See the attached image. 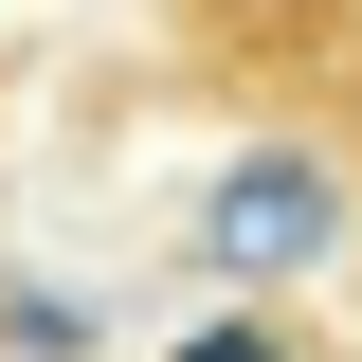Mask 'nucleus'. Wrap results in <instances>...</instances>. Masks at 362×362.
Listing matches in <instances>:
<instances>
[{
  "label": "nucleus",
  "mask_w": 362,
  "mask_h": 362,
  "mask_svg": "<svg viewBox=\"0 0 362 362\" xmlns=\"http://www.w3.org/2000/svg\"><path fill=\"white\" fill-rule=\"evenodd\" d=\"M163 54L272 145H362V0H163Z\"/></svg>",
  "instance_id": "f257e3e1"
},
{
  "label": "nucleus",
  "mask_w": 362,
  "mask_h": 362,
  "mask_svg": "<svg viewBox=\"0 0 362 362\" xmlns=\"http://www.w3.org/2000/svg\"><path fill=\"white\" fill-rule=\"evenodd\" d=\"M326 235H344V163H326V145H254V163L218 181L199 254L218 272H290V254H326Z\"/></svg>",
  "instance_id": "f03ea898"
},
{
  "label": "nucleus",
  "mask_w": 362,
  "mask_h": 362,
  "mask_svg": "<svg viewBox=\"0 0 362 362\" xmlns=\"http://www.w3.org/2000/svg\"><path fill=\"white\" fill-rule=\"evenodd\" d=\"M181 362H308L290 326H254V308H218V326H181Z\"/></svg>",
  "instance_id": "7ed1b4c3"
}]
</instances>
